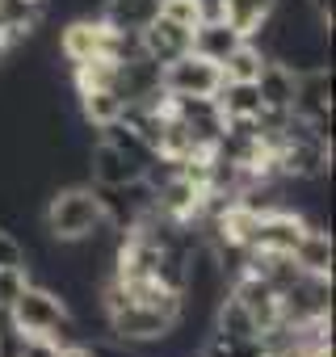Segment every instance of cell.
<instances>
[{
    "label": "cell",
    "instance_id": "obj_8",
    "mask_svg": "<svg viewBox=\"0 0 336 357\" xmlns=\"http://www.w3.org/2000/svg\"><path fill=\"white\" fill-rule=\"evenodd\" d=\"M240 43H244V34L231 30L219 13H215V17H202V22L190 30V51L202 55V59H211V63H223Z\"/></svg>",
    "mask_w": 336,
    "mask_h": 357
},
{
    "label": "cell",
    "instance_id": "obj_13",
    "mask_svg": "<svg viewBox=\"0 0 336 357\" xmlns=\"http://www.w3.org/2000/svg\"><path fill=\"white\" fill-rule=\"evenodd\" d=\"M290 257H294V265H298L303 273L332 278V231H323V227H307Z\"/></svg>",
    "mask_w": 336,
    "mask_h": 357
},
{
    "label": "cell",
    "instance_id": "obj_18",
    "mask_svg": "<svg viewBox=\"0 0 336 357\" xmlns=\"http://www.w3.org/2000/svg\"><path fill=\"white\" fill-rule=\"evenodd\" d=\"M26 282H30V273L22 269V265H13V269H0V307H9L22 290H26Z\"/></svg>",
    "mask_w": 336,
    "mask_h": 357
},
{
    "label": "cell",
    "instance_id": "obj_1",
    "mask_svg": "<svg viewBox=\"0 0 336 357\" xmlns=\"http://www.w3.org/2000/svg\"><path fill=\"white\" fill-rule=\"evenodd\" d=\"M101 223H105V206H101V194H97L93 181H76V185L55 190V198L47 202V215H43V231L55 244L84 240Z\"/></svg>",
    "mask_w": 336,
    "mask_h": 357
},
{
    "label": "cell",
    "instance_id": "obj_22",
    "mask_svg": "<svg viewBox=\"0 0 336 357\" xmlns=\"http://www.w3.org/2000/svg\"><path fill=\"white\" fill-rule=\"evenodd\" d=\"M307 9H315L319 17H332V0H303Z\"/></svg>",
    "mask_w": 336,
    "mask_h": 357
},
{
    "label": "cell",
    "instance_id": "obj_2",
    "mask_svg": "<svg viewBox=\"0 0 336 357\" xmlns=\"http://www.w3.org/2000/svg\"><path fill=\"white\" fill-rule=\"evenodd\" d=\"M219 84H223V68L194 55V51H185L173 63L160 68V89L168 97H215Z\"/></svg>",
    "mask_w": 336,
    "mask_h": 357
},
{
    "label": "cell",
    "instance_id": "obj_11",
    "mask_svg": "<svg viewBox=\"0 0 336 357\" xmlns=\"http://www.w3.org/2000/svg\"><path fill=\"white\" fill-rule=\"evenodd\" d=\"M294 89H298V72L282 59H265L261 76H257V93L265 109H290L294 105Z\"/></svg>",
    "mask_w": 336,
    "mask_h": 357
},
{
    "label": "cell",
    "instance_id": "obj_4",
    "mask_svg": "<svg viewBox=\"0 0 336 357\" xmlns=\"http://www.w3.org/2000/svg\"><path fill=\"white\" fill-rule=\"evenodd\" d=\"M63 298L55 290H47L43 282H26V290L9 303V315H13V328L26 332V336H47L59 319H63Z\"/></svg>",
    "mask_w": 336,
    "mask_h": 357
},
{
    "label": "cell",
    "instance_id": "obj_12",
    "mask_svg": "<svg viewBox=\"0 0 336 357\" xmlns=\"http://www.w3.org/2000/svg\"><path fill=\"white\" fill-rule=\"evenodd\" d=\"M273 9H277V0H215V13H219L231 30H240L244 38L261 34L265 22L273 17Z\"/></svg>",
    "mask_w": 336,
    "mask_h": 357
},
{
    "label": "cell",
    "instance_id": "obj_10",
    "mask_svg": "<svg viewBox=\"0 0 336 357\" xmlns=\"http://www.w3.org/2000/svg\"><path fill=\"white\" fill-rule=\"evenodd\" d=\"M109 30H126V34H143L155 17H160V0H101L97 13Z\"/></svg>",
    "mask_w": 336,
    "mask_h": 357
},
{
    "label": "cell",
    "instance_id": "obj_23",
    "mask_svg": "<svg viewBox=\"0 0 336 357\" xmlns=\"http://www.w3.org/2000/svg\"><path fill=\"white\" fill-rule=\"evenodd\" d=\"M55 357H93V353H89V344H68V349H59Z\"/></svg>",
    "mask_w": 336,
    "mask_h": 357
},
{
    "label": "cell",
    "instance_id": "obj_3",
    "mask_svg": "<svg viewBox=\"0 0 336 357\" xmlns=\"http://www.w3.org/2000/svg\"><path fill=\"white\" fill-rule=\"evenodd\" d=\"M294 118H303L319 139L332 143V68H307L298 72V89H294Z\"/></svg>",
    "mask_w": 336,
    "mask_h": 357
},
{
    "label": "cell",
    "instance_id": "obj_5",
    "mask_svg": "<svg viewBox=\"0 0 336 357\" xmlns=\"http://www.w3.org/2000/svg\"><path fill=\"white\" fill-rule=\"evenodd\" d=\"M84 168H89V181H93L97 190H114V185H126V181H135V176H143V168H139L130 155H122L114 143H105V139H97V143L89 147Z\"/></svg>",
    "mask_w": 336,
    "mask_h": 357
},
{
    "label": "cell",
    "instance_id": "obj_24",
    "mask_svg": "<svg viewBox=\"0 0 336 357\" xmlns=\"http://www.w3.org/2000/svg\"><path fill=\"white\" fill-rule=\"evenodd\" d=\"M9 51H13V38H9L5 30H0V63H5V59H9Z\"/></svg>",
    "mask_w": 336,
    "mask_h": 357
},
{
    "label": "cell",
    "instance_id": "obj_9",
    "mask_svg": "<svg viewBox=\"0 0 336 357\" xmlns=\"http://www.w3.org/2000/svg\"><path fill=\"white\" fill-rule=\"evenodd\" d=\"M139 43H143V55L164 68V63H173L177 55L190 51V30L177 26V22H168V17H155V22L139 34Z\"/></svg>",
    "mask_w": 336,
    "mask_h": 357
},
{
    "label": "cell",
    "instance_id": "obj_15",
    "mask_svg": "<svg viewBox=\"0 0 336 357\" xmlns=\"http://www.w3.org/2000/svg\"><path fill=\"white\" fill-rule=\"evenodd\" d=\"M80 97V114H84V122L93 126V130H101V126H109V122H118L122 118V97L114 93V89H97V93H76Z\"/></svg>",
    "mask_w": 336,
    "mask_h": 357
},
{
    "label": "cell",
    "instance_id": "obj_7",
    "mask_svg": "<svg viewBox=\"0 0 336 357\" xmlns=\"http://www.w3.org/2000/svg\"><path fill=\"white\" fill-rule=\"evenodd\" d=\"M59 51H63L68 63H84V59H97V55L109 59V26L101 17H76L59 34Z\"/></svg>",
    "mask_w": 336,
    "mask_h": 357
},
{
    "label": "cell",
    "instance_id": "obj_20",
    "mask_svg": "<svg viewBox=\"0 0 336 357\" xmlns=\"http://www.w3.org/2000/svg\"><path fill=\"white\" fill-rule=\"evenodd\" d=\"M59 349L47 340V336H26L22 332V349H17V357H55Z\"/></svg>",
    "mask_w": 336,
    "mask_h": 357
},
{
    "label": "cell",
    "instance_id": "obj_16",
    "mask_svg": "<svg viewBox=\"0 0 336 357\" xmlns=\"http://www.w3.org/2000/svg\"><path fill=\"white\" fill-rule=\"evenodd\" d=\"M72 80H76V93H97V89H114L118 84V63L97 55V59H84V63H72Z\"/></svg>",
    "mask_w": 336,
    "mask_h": 357
},
{
    "label": "cell",
    "instance_id": "obj_19",
    "mask_svg": "<svg viewBox=\"0 0 336 357\" xmlns=\"http://www.w3.org/2000/svg\"><path fill=\"white\" fill-rule=\"evenodd\" d=\"M13 265L26 269V244H22L13 231L0 227V269H13Z\"/></svg>",
    "mask_w": 336,
    "mask_h": 357
},
{
    "label": "cell",
    "instance_id": "obj_17",
    "mask_svg": "<svg viewBox=\"0 0 336 357\" xmlns=\"http://www.w3.org/2000/svg\"><path fill=\"white\" fill-rule=\"evenodd\" d=\"M265 59H269V55H265L257 43H248V38H244V43H240L223 63H219V68H223V80H257V76H261V68H265Z\"/></svg>",
    "mask_w": 336,
    "mask_h": 357
},
{
    "label": "cell",
    "instance_id": "obj_14",
    "mask_svg": "<svg viewBox=\"0 0 336 357\" xmlns=\"http://www.w3.org/2000/svg\"><path fill=\"white\" fill-rule=\"evenodd\" d=\"M219 109L227 122H240V118H257L265 105H261V93H257V80H223L219 93H215Z\"/></svg>",
    "mask_w": 336,
    "mask_h": 357
},
{
    "label": "cell",
    "instance_id": "obj_6",
    "mask_svg": "<svg viewBox=\"0 0 336 357\" xmlns=\"http://www.w3.org/2000/svg\"><path fill=\"white\" fill-rule=\"evenodd\" d=\"M303 231H307V223H303V215H294V211H269V215H261V223H257V231H252V244H248V252H294V244L303 240Z\"/></svg>",
    "mask_w": 336,
    "mask_h": 357
},
{
    "label": "cell",
    "instance_id": "obj_21",
    "mask_svg": "<svg viewBox=\"0 0 336 357\" xmlns=\"http://www.w3.org/2000/svg\"><path fill=\"white\" fill-rule=\"evenodd\" d=\"M89 353H93V357H139V353H135V344H126V340H114V336H109V340H97Z\"/></svg>",
    "mask_w": 336,
    "mask_h": 357
}]
</instances>
